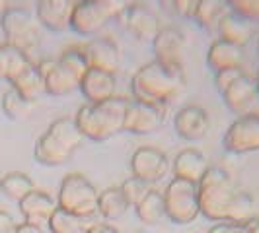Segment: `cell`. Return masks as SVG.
Wrapping results in <instances>:
<instances>
[{"instance_id": "34", "label": "cell", "mask_w": 259, "mask_h": 233, "mask_svg": "<svg viewBox=\"0 0 259 233\" xmlns=\"http://www.w3.org/2000/svg\"><path fill=\"white\" fill-rule=\"evenodd\" d=\"M121 191H123V194H125V198L129 200L131 206H137V204L144 198V194L150 191V185L131 175L129 179L121 185Z\"/></svg>"}, {"instance_id": "7", "label": "cell", "mask_w": 259, "mask_h": 233, "mask_svg": "<svg viewBox=\"0 0 259 233\" xmlns=\"http://www.w3.org/2000/svg\"><path fill=\"white\" fill-rule=\"evenodd\" d=\"M166 218L178 225L193 223L201 216L199 208V185L183 179H171L164 191Z\"/></svg>"}, {"instance_id": "29", "label": "cell", "mask_w": 259, "mask_h": 233, "mask_svg": "<svg viewBox=\"0 0 259 233\" xmlns=\"http://www.w3.org/2000/svg\"><path fill=\"white\" fill-rule=\"evenodd\" d=\"M33 189H35L33 179L22 171H10V173L2 175V179H0V193L10 200H16V202H20Z\"/></svg>"}, {"instance_id": "46", "label": "cell", "mask_w": 259, "mask_h": 233, "mask_svg": "<svg viewBox=\"0 0 259 233\" xmlns=\"http://www.w3.org/2000/svg\"><path fill=\"white\" fill-rule=\"evenodd\" d=\"M255 86H257V93H259V70H257V76H255Z\"/></svg>"}, {"instance_id": "43", "label": "cell", "mask_w": 259, "mask_h": 233, "mask_svg": "<svg viewBox=\"0 0 259 233\" xmlns=\"http://www.w3.org/2000/svg\"><path fill=\"white\" fill-rule=\"evenodd\" d=\"M246 227L249 233H259V216H253V218L246 223Z\"/></svg>"}, {"instance_id": "32", "label": "cell", "mask_w": 259, "mask_h": 233, "mask_svg": "<svg viewBox=\"0 0 259 233\" xmlns=\"http://www.w3.org/2000/svg\"><path fill=\"white\" fill-rule=\"evenodd\" d=\"M47 227L51 233H78L82 229V220L57 206L47 221Z\"/></svg>"}, {"instance_id": "25", "label": "cell", "mask_w": 259, "mask_h": 233, "mask_svg": "<svg viewBox=\"0 0 259 233\" xmlns=\"http://www.w3.org/2000/svg\"><path fill=\"white\" fill-rule=\"evenodd\" d=\"M131 208L129 200L121 191V187H107L98 198V214L104 220H119Z\"/></svg>"}, {"instance_id": "20", "label": "cell", "mask_w": 259, "mask_h": 233, "mask_svg": "<svg viewBox=\"0 0 259 233\" xmlns=\"http://www.w3.org/2000/svg\"><path fill=\"white\" fill-rule=\"evenodd\" d=\"M115 74L105 72V70H98V68H90L84 74V78L80 80L78 90L84 93L88 103H102V101L115 95Z\"/></svg>"}, {"instance_id": "35", "label": "cell", "mask_w": 259, "mask_h": 233, "mask_svg": "<svg viewBox=\"0 0 259 233\" xmlns=\"http://www.w3.org/2000/svg\"><path fill=\"white\" fill-rule=\"evenodd\" d=\"M226 4L242 18L249 22H259V0H226Z\"/></svg>"}, {"instance_id": "22", "label": "cell", "mask_w": 259, "mask_h": 233, "mask_svg": "<svg viewBox=\"0 0 259 233\" xmlns=\"http://www.w3.org/2000/svg\"><path fill=\"white\" fill-rule=\"evenodd\" d=\"M217 33H219V37L222 41H228L236 47L244 49L249 43L251 35H253V27H251V22L242 18L240 14L228 12L221 20V24L217 27Z\"/></svg>"}, {"instance_id": "38", "label": "cell", "mask_w": 259, "mask_h": 233, "mask_svg": "<svg viewBox=\"0 0 259 233\" xmlns=\"http://www.w3.org/2000/svg\"><path fill=\"white\" fill-rule=\"evenodd\" d=\"M207 233H249L246 223H232V221H219Z\"/></svg>"}, {"instance_id": "18", "label": "cell", "mask_w": 259, "mask_h": 233, "mask_svg": "<svg viewBox=\"0 0 259 233\" xmlns=\"http://www.w3.org/2000/svg\"><path fill=\"white\" fill-rule=\"evenodd\" d=\"M84 51H86V59H88L90 68H98V70H105V72L115 74L119 63H121V56H119V47L115 45L113 39H92L84 45Z\"/></svg>"}, {"instance_id": "33", "label": "cell", "mask_w": 259, "mask_h": 233, "mask_svg": "<svg viewBox=\"0 0 259 233\" xmlns=\"http://www.w3.org/2000/svg\"><path fill=\"white\" fill-rule=\"evenodd\" d=\"M253 216H255V212H253V198H251V194L246 193V191H236L228 221H232V223H247Z\"/></svg>"}, {"instance_id": "30", "label": "cell", "mask_w": 259, "mask_h": 233, "mask_svg": "<svg viewBox=\"0 0 259 233\" xmlns=\"http://www.w3.org/2000/svg\"><path fill=\"white\" fill-rule=\"evenodd\" d=\"M33 107H35L33 101L26 99L22 93H18L14 88H8L2 93V111L10 121H24V119H27L31 115Z\"/></svg>"}, {"instance_id": "23", "label": "cell", "mask_w": 259, "mask_h": 233, "mask_svg": "<svg viewBox=\"0 0 259 233\" xmlns=\"http://www.w3.org/2000/svg\"><path fill=\"white\" fill-rule=\"evenodd\" d=\"M244 63V54H242V47H236L228 41H214L207 52V65L210 70L219 72L224 68H240Z\"/></svg>"}, {"instance_id": "13", "label": "cell", "mask_w": 259, "mask_h": 233, "mask_svg": "<svg viewBox=\"0 0 259 233\" xmlns=\"http://www.w3.org/2000/svg\"><path fill=\"white\" fill-rule=\"evenodd\" d=\"M208 127H210V119L207 111L199 105L182 107L174 116V129L178 132V136L187 142L203 140L207 136Z\"/></svg>"}, {"instance_id": "9", "label": "cell", "mask_w": 259, "mask_h": 233, "mask_svg": "<svg viewBox=\"0 0 259 233\" xmlns=\"http://www.w3.org/2000/svg\"><path fill=\"white\" fill-rule=\"evenodd\" d=\"M168 169V155L164 154L162 150L154 148V146H141L131 155V173H133V177L148 183V185L164 179Z\"/></svg>"}, {"instance_id": "19", "label": "cell", "mask_w": 259, "mask_h": 233, "mask_svg": "<svg viewBox=\"0 0 259 233\" xmlns=\"http://www.w3.org/2000/svg\"><path fill=\"white\" fill-rule=\"evenodd\" d=\"M207 171V157H205V154L201 150H195V148L182 150L180 154L174 157V161H171L174 179H183V181H191L195 185H199V181L205 177Z\"/></svg>"}, {"instance_id": "31", "label": "cell", "mask_w": 259, "mask_h": 233, "mask_svg": "<svg viewBox=\"0 0 259 233\" xmlns=\"http://www.w3.org/2000/svg\"><path fill=\"white\" fill-rule=\"evenodd\" d=\"M59 63L65 66L72 76H76L78 80H82L84 74L90 70L84 47H68V49H65L59 56Z\"/></svg>"}, {"instance_id": "28", "label": "cell", "mask_w": 259, "mask_h": 233, "mask_svg": "<svg viewBox=\"0 0 259 233\" xmlns=\"http://www.w3.org/2000/svg\"><path fill=\"white\" fill-rule=\"evenodd\" d=\"M29 63H31V59L20 49H16L8 43L0 45V80L12 82Z\"/></svg>"}, {"instance_id": "40", "label": "cell", "mask_w": 259, "mask_h": 233, "mask_svg": "<svg viewBox=\"0 0 259 233\" xmlns=\"http://www.w3.org/2000/svg\"><path fill=\"white\" fill-rule=\"evenodd\" d=\"M14 227H16V221L12 216L8 212L0 210V233H12Z\"/></svg>"}, {"instance_id": "16", "label": "cell", "mask_w": 259, "mask_h": 233, "mask_svg": "<svg viewBox=\"0 0 259 233\" xmlns=\"http://www.w3.org/2000/svg\"><path fill=\"white\" fill-rule=\"evenodd\" d=\"M107 22H111V20L96 4H92L90 0H78V2H74L68 27L78 35L90 37V35L100 33L107 26Z\"/></svg>"}, {"instance_id": "37", "label": "cell", "mask_w": 259, "mask_h": 233, "mask_svg": "<svg viewBox=\"0 0 259 233\" xmlns=\"http://www.w3.org/2000/svg\"><path fill=\"white\" fill-rule=\"evenodd\" d=\"M246 72H244V68L240 66V68H224V70H219V72H214V86H217V90L224 91L230 84H232L234 80H238L240 76H244Z\"/></svg>"}, {"instance_id": "42", "label": "cell", "mask_w": 259, "mask_h": 233, "mask_svg": "<svg viewBox=\"0 0 259 233\" xmlns=\"http://www.w3.org/2000/svg\"><path fill=\"white\" fill-rule=\"evenodd\" d=\"M84 233H121L119 229H115V227H111V225H92V227H88Z\"/></svg>"}, {"instance_id": "3", "label": "cell", "mask_w": 259, "mask_h": 233, "mask_svg": "<svg viewBox=\"0 0 259 233\" xmlns=\"http://www.w3.org/2000/svg\"><path fill=\"white\" fill-rule=\"evenodd\" d=\"M84 142L74 116H61L53 121L41 134L33 148L37 163L45 167H59L72 159L76 150Z\"/></svg>"}, {"instance_id": "8", "label": "cell", "mask_w": 259, "mask_h": 233, "mask_svg": "<svg viewBox=\"0 0 259 233\" xmlns=\"http://www.w3.org/2000/svg\"><path fill=\"white\" fill-rule=\"evenodd\" d=\"M222 148L230 154L259 152V113L238 116L224 132Z\"/></svg>"}, {"instance_id": "39", "label": "cell", "mask_w": 259, "mask_h": 233, "mask_svg": "<svg viewBox=\"0 0 259 233\" xmlns=\"http://www.w3.org/2000/svg\"><path fill=\"white\" fill-rule=\"evenodd\" d=\"M197 4H199V0H174L171 12L180 14L183 18H193Z\"/></svg>"}, {"instance_id": "47", "label": "cell", "mask_w": 259, "mask_h": 233, "mask_svg": "<svg viewBox=\"0 0 259 233\" xmlns=\"http://www.w3.org/2000/svg\"><path fill=\"white\" fill-rule=\"evenodd\" d=\"M257 52H259V43H257Z\"/></svg>"}, {"instance_id": "1", "label": "cell", "mask_w": 259, "mask_h": 233, "mask_svg": "<svg viewBox=\"0 0 259 233\" xmlns=\"http://www.w3.org/2000/svg\"><path fill=\"white\" fill-rule=\"evenodd\" d=\"M183 86V70L171 68L158 61L141 66L131 78V91L135 101L168 109L171 97Z\"/></svg>"}, {"instance_id": "21", "label": "cell", "mask_w": 259, "mask_h": 233, "mask_svg": "<svg viewBox=\"0 0 259 233\" xmlns=\"http://www.w3.org/2000/svg\"><path fill=\"white\" fill-rule=\"evenodd\" d=\"M74 2L76 0H35L37 22L51 31H63L68 27Z\"/></svg>"}, {"instance_id": "5", "label": "cell", "mask_w": 259, "mask_h": 233, "mask_svg": "<svg viewBox=\"0 0 259 233\" xmlns=\"http://www.w3.org/2000/svg\"><path fill=\"white\" fill-rule=\"evenodd\" d=\"M98 198H100V193L86 175L68 173L63 177L59 187L57 206L70 212L80 220H86L98 212Z\"/></svg>"}, {"instance_id": "24", "label": "cell", "mask_w": 259, "mask_h": 233, "mask_svg": "<svg viewBox=\"0 0 259 233\" xmlns=\"http://www.w3.org/2000/svg\"><path fill=\"white\" fill-rule=\"evenodd\" d=\"M8 84H10V88H14L18 93H22L26 99L33 101V103L39 99V95L45 91V88H43V78L39 74V68L33 61L18 76L14 78L12 82H8Z\"/></svg>"}, {"instance_id": "26", "label": "cell", "mask_w": 259, "mask_h": 233, "mask_svg": "<svg viewBox=\"0 0 259 233\" xmlns=\"http://www.w3.org/2000/svg\"><path fill=\"white\" fill-rule=\"evenodd\" d=\"M137 218L143 221L144 225H158L166 218V206H164V193L150 189L144 194V198L135 206Z\"/></svg>"}, {"instance_id": "44", "label": "cell", "mask_w": 259, "mask_h": 233, "mask_svg": "<svg viewBox=\"0 0 259 233\" xmlns=\"http://www.w3.org/2000/svg\"><path fill=\"white\" fill-rule=\"evenodd\" d=\"M160 4H162V8H166L171 12V6H174V0H160Z\"/></svg>"}, {"instance_id": "10", "label": "cell", "mask_w": 259, "mask_h": 233, "mask_svg": "<svg viewBox=\"0 0 259 233\" xmlns=\"http://www.w3.org/2000/svg\"><path fill=\"white\" fill-rule=\"evenodd\" d=\"M37 68L41 78H43L45 93H49V95L63 97V95H68L80 88V80L76 76H72L65 66L59 63V59L45 56L37 63Z\"/></svg>"}, {"instance_id": "6", "label": "cell", "mask_w": 259, "mask_h": 233, "mask_svg": "<svg viewBox=\"0 0 259 233\" xmlns=\"http://www.w3.org/2000/svg\"><path fill=\"white\" fill-rule=\"evenodd\" d=\"M0 27L6 43L20 49L29 59L39 49V43H41L39 27L35 24L33 14L26 8L6 6V10L0 14Z\"/></svg>"}, {"instance_id": "45", "label": "cell", "mask_w": 259, "mask_h": 233, "mask_svg": "<svg viewBox=\"0 0 259 233\" xmlns=\"http://www.w3.org/2000/svg\"><path fill=\"white\" fill-rule=\"evenodd\" d=\"M6 10V0H0V14Z\"/></svg>"}, {"instance_id": "12", "label": "cell", "mask_w": 259, "mask_h": 233, "mask_svg": "<svg viewBox=\"0 0 259 233\" xmlns=\"http://www.w3.org/2000/svg\"><path fill=\"white\" fill-rule=\"evenodd\" d=\"M166 109L143 101H129L125 116V132L131 134H150L162 127Z\"/></svg>"}, {"instance_id": "2", "label": "cell", "mask_w": 259, "mask_h": 233, "mask_svg": "<svg viewBox=\"0 0 259 233\" xmlns=\"http://www.w3.org/2000/svg\"><path fill=\"white\" fill-rule=\"evenodd\" d=\"M127 107L129 99L113 95L102 103H86L80 107L74 121L84 138L94 142H105L125 130Z\"/></svg>"}, {"instance_id": "41", "label": "cell", "mask_w": 259, "mask_h": 233, "mask_svg": "<svg viewBox=\"0 0 259 233\" xmlns=\"http://www.w3.org/2000/svg\"><path fill=\"white\" fill-rule=\"evenodd\" d=\"M12 233H43V229L37 227V225H33V223L24 221V223H16V227H14Z\"/></svg>"}, {"instance_id": "14", "label": "cell", "mask_w": 259, "mask_h": 233, "mask_svg": "<svg viewBox=\"0 0 259 233\" xmlns=\"http://www.w3.org/2000/svg\"><path fill=\"white\" fill-rule=\"evenodd\" d=\"M221 95L224 105H226V109L230 113L238 116L247 115L259 95L257 86H255V78L247 76V74L240 76L238 80H234Z\"/></svg>"}, {"instance_id": "4", "label": "cell", "mask_w": 259, "mask_h": 233, "mask_svg": "<svg viewBox=\"0 0 259 233\" xmlns=\"http://www.w3.org/2000/svg\"><path fill=\"white\" fill-rule=\"evenodd\" d=\"M230 175L221 167H208L205 177L199 181V208L201 216L208 221H228L230 208H232L234 196H236Z\"/></svg>"}, {"instance_id": "48", "label": "cell", "mask_w": 259, "mask_h": 233, "mask_svg": "<svg viewBox=\"0 0 259 233\" xmlns=\"http://www.w3.org/2000/svg\"><path fill=\"white\" fill-rule=\"evenodd\" d=\"M76 2H78V0H76Z\"/></svg>"}, {"instance_id": "11", "label": "cell", "mask_w": 259, "mask_h": 233, "mask_svg": "<svg viewBox=\"0 0 259 233\" xmlns=\"http://www.w3.org/2000/svg\"><path fill=\"white\" fill-rule=\"evenodd\" d=\"M183 49H185V37L178 27H160V31L152 39L156 61L171 68L183 70Z\"/></svg>"}, {"instance_id": "15", "label": "cell", "mask_w": 259, "mask_h": 233, "mask_svg": "<svg viewBox=\"0 0 259 233\" xmlns=\"http://www.w3.org/2000/svg\"><path fill=\"white\" fill-rule=\"evenodd\" d=\"M121 20L125 22V27L131 31V35L139 41H152L160 31L158 16L141 2L127 4Z\"/></svg>"}, {"instance_id": "27", "label": "cell", "mask_w": 259, "mask_h": 233, "mask_svg": "<svg viewBox=\"0 0 259 233\" xmlns=\"http://www.w3.org/2000/svg\"><path fill=\"white\" fill-rule=\"evenodd\" d=\"M228 12H232L226 4V0H199L197 8H195L193 20L197 26L207 29V31H217V27L221 24V20Z\"/></svg>"}, {"instance_id": "36", "label": "cell", "mask_w": 259, "mask_h": 233, "mask_svg": "<svg viewBox=\"0 0 259 233\" xmlns=\"http://www.w3.org/2000/svg\"><path fill=\"white\" fill-rule=\"evenodd\" d=\"M90 2L96 4L109 20L121 18L123 12H125V8H127V2L125 0H90Z\"/></svg>"}, {"instance_id": "17", "label": "cell", "mask_w": 259, "mask_h": 233, "mask_svg": "<svg viewBox=\"0 0 259 233\" xmlns=\"http://www.w3.org/2000/svg\"><path fill=\"white\" fill-rule=\"evenodd\" d=\"M18 204H20V212H22V216H24V221L33 223V225H37V227H43V225H47L51 214L55 212L57 200H55L49 193L33 189V191L29 194H26Z\"/></svg>"}]
</instances>
